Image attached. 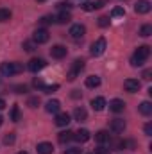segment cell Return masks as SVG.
Returning <instances> with one entry per match:
<instances>
[{"instance_id": "1", "label": "cell", "mask_w": 152, "mask_h": 154, "mask_svg": "<svg viewBox=\"0 0 152 154\" xmlns=\"http://www.w3.org/2000/svg\"><path fill=\"white\" fill-rule=\"evenodd\" d=\"M149 56H150V47H149V45H141V47H138V50L134 52V56H132V59H131V65H132V66H141V65L149 59Z\"/></svg>"}, {"instance_id": "2", "label": "cell", "mask_w": 152, "mask_h": 154, "mask_svg": "<svg viewBox=\"0 0 152 154\" xmlns=\"http://www.w3.org/2000/svg\"><path fill=\"white\" fill-rule=\"evenodd\" d=\"M23 70V66L20 65V63H2L0 65V74L5 77H11L14 75V74H20Z\"/></svg>"}, {"instance_id": "3", "label": "cell", "mask_w": 152, "mask_h": 154, "mask_svg": "<svg viewBox=\"0 0 152 154\" xmlns=\"http://www.w3.org/2000/svg\"><path fill=\"white\" fill-rule=\"evenodd\" d=\"M104 50H106V39L104 38H99L93 45H91V56H95V57L102 56Z\"/></svg>"}, {"instance_id": "4", "label": "cell", "mask_w": 152, "mask_h": 154, "mask_svg": "<svg viewBox=\"0 0 152 154\" xmlns=\"http://www.w3.org/2000/svg\"><path fill=\"white\" fill-rule=\"evenodd\" d=\"M84 34H86V27L84 25H81V23H75V25H72L70 27V38L72 39H82L84 38Z\"/></svg>"}, {"instance_id": "5", "label": "cell", "mask_w": 152, "mask_h": 154, "mask_svg": "<svg viewBox=\"0 0 152 154\" xmlns=\"http://www.w3.org/2000/svg\"><path fill=\"white\" fill-rule=\"evenodd\" d=\"M84 68V61L82 59H75L74 61V66H72V70L68 72V81H75L77 75L81 74V70Z\"/></svg>"}, {"instance_id": "6", "label": "cell", "mask_w": 152, "mask_h": 154, "mask_svg": "<svg viewBox=\"0 0 152 154\" xmlns=\"http://www.w3.org/2000/svg\"><path fill=\"white\" fill-rule=\"evenodd\" d=\"M48 38H50V34H48L47 29H36V31H34V36H32V41L38 43V45H41V43H47Z\"/></svg>"}, {"instance_id": "7", "label": "cell", "mask_w": 152, "mask_h": 154, "mask_svg": "<svg viewBox=\"0 0 152 154\" xmlns=\"http://www.w3.org/2000/svg\"><path fill=\"white\" fill-rule=\"evenodd\" d=\"M66 47H63V45H54L52 48H50V56L54 57V59H63L65 56H66Z\"/></svg>"}, {"instance_id": "8", "label": "cell", "mask_w": 152, "mask_h": 154, "mask_svg": "<svg viewBox=\"0 0 152 154\" xmlns=\"http://www.w3.org/2000/svg\"><path fill=\"white\" fill-rule=\"evenodd\" d=\"M134 11H136L138 14H147V13L150 11V2H149V0H138L136 5H134Z\"/></svg>"}, {"instance_id": "9", "label": "cell", "mask_w": 152, "mask_h": 154, "mask_svg": "<svg viewBox=\"0 0 152 154\" xmlns=\"http://www.w3.org/2000/svg\"><path fill=\"white\" fill-rule=\"evenodd\" d=\"M123 88H125L129 93H136V91L140 90V81H136V79H125V81H123Z\"/></svg>"}, {"instance_id": "10", "label": "cell", "mask_w": 152, "mask_h": 154, "mask_svg": "<svg viewBox=\"0 0 152 154\" xmlns=\"http://www.w3.org/2000/svg\"><path fill=\"white\" fill-rule=\"evenodd\" d=\"M45 59H41V57H34V59H31L29 61V70L31 72H39L41 68H45Z\"/></svg>"}, {"instance_id": "11", "label": "cell", "mask_w": 152, "mask_h": 154, "mask_svg": "<svg viewBox=\"0 0 152 154\" xmlns=\"http://www.w3.org/2000/svg\"><path fill=\"white\" fill-rule=\"evenodd\" d=\"M125 127H127V124H125L123 118H114L111 122V131H114V133H123Z\"/></svg>"}, {"instance_id": "12", "label": "cell", "mask_w": 152, "mask_h": 154, "mask_svg": "<svg viewBox=\"0 0 152 154\" xmlns=\"http://www.w3.org/2000/svg\"><path fill=\"white\" fill-rule=\"evenodd\" d=\"M123 108H125V102L120 100V99H113V100L109 102V109H111L113 113H120V111H123Z\"/></svg>"}, {"instance_id": "13", "label": "cell", "mask_w": 152, "mask_h": 154, "mask_svg": "<svg viewBox=\"0 0 152 154\" xmlns=\"http://www.w3.org/2000/svg\"><path fill=\"white\" fill-rule=\"evenodd\" d=\"M74 140L81 142V143L88 142V140H90V131H88V129H79L77 133H74Z\"/></svg>"}, {"instance_id": "14", "label": "cell", "mask_w": 152, "mask_h": 154, "mask_svg": "<svg viewBox=\"0 0 152 154\" xmlns=\"http://www.w3.org/2000/svg\"><path fill=\"white\" fill-rule=\"evenodd\" d=\"M45 109H47L48 113H56V115H57V113H59V109H61V102H59V100H56V99H54V100H48V102H47V106H45Z\"/></svg>"}, {"instance_id": "15", "label": "cell", "mask_w": 152, "mask_h": 154, "mask_svg": "<svg viewBox=\"0 0 152 154\" xmlns=\"http://www.w3.org/2000/svg\"><path fill=\"white\" fill-rule=\"evenodd\" d=\"M70 122H72V120H70V115H68V113H57V116H56V124H57L59 127H66Z\"/></svg>"}, {"instance_id": "16", "label": "cell", "mask_w": 152, "mask_h": 154, "mask_svg": "<svg viewBox=\"0 0 152 154\" xmlns=\"http://www.w3.org/2000/svg\"><path fill=\"white\" fill-rule=\"evenodd\" d=\"M57 23H61V25H66L70 20H72V14H70V11H61L59 14H57V18H54Z\"/></svg>"}, {"instance_id": "17", "label": "cell", "mask_w": 152, "mask_h": 154, "mask_svg": "<svg viewBox=\"0 0 152 154\" xmlns=\"http://www.w3.org/2000/svg\"><path fill=\"white\" fill-rule=\"evenodd\" d=\"M91 108H93L95 111H102V109L106 108V99H104V97H95V99L91 100Z\"/></svg>"}, {"instance_id": "18", "label": "cell", "mask_w": 152, "mask_h": 154, "mask_svg": "<svg viewBox=\"0 0 152 154\" xmlns=\"http://www.w3.org/2000/svg\"><path fill=\"white\" fill-rule=\"evenodd\" d=\"M104 2H106V0H97V2H86V4L82 5V9H84V11H95V9H100V7L104 5Z\"/></svg>"}, {"instance_id": "19", "label": "cell", "mask_w": 152, "mask_h": 154, "mask_svg": "<svg viewBox=\"0 0 152 154\" xmlns=\"http://www.w3.org/2000/svg\"><path fill=\"white\" fill-rule=\"evenodd\" d=\"M52 152H54L52 143H48V142H41V143H38V154H52Z\"/></svg>"}, {"instance_id": "20", "label": "cell", "mask_w": 152, "mask_h": 154, "mask_svg": "<svg viewBox=\"0 0 152 154\" xmlns=\"http://www.w3.org/2000/svg\"><path fill=\"white\" fill-rule=\"evenodd\" d=\"M57 140H59V143H68L70 140H74V133L72 131H63V133H59Z\"/></svg>"}, {"instance_id": "21", "label": "cell", "mask_w": 152, "mask_h": 154, "mask_svg": "<svg viewBox=\"0 0 152 154\" xmlns=\"http://www.w3.org/2000/svg\"><path fill=\"white\" fill-rule=\"evenodd\" d=\"M95 140H97L99 143H106V142H111V136H109L108 131H99V133L95 134Z\"/></svg>"}, {"instance_id": "22", "label": "cell", "mask_w": 152, "mask_h": 154, "mask_svg": "<svg viewBox=\"0 0 152 154\" xmlns=\"http://www.w3.org/2000/svg\"><path fill=\"white\" fill-rule=\"evenodd\" d=\"M138 109H140V113H141V115H150L152 113V104L150 102H149V100H145V102H141V104H140V106H138Z\"/></svg>"}, {"instance_id": "23", "label": "cell", "mask_w": 152, "mask_h": 154, "mask_svg": "<svg viewBox=\"0 0 152 154\" xmlns=\"http://www.w3.org/2000/svg\"><path fill=\"white\" fill-rule=\"evenodd\" d=\"M74 116H75V120H79V122H84V120L88 118V111H86L84 108H75Z\"/></svg>"}, {"instance_id": "24", "label": "cell", "mask_w": 152, "mask_h": 154, "mask_svg": "<svg viewBox=\"0 0 152 154\" xmlns=\"http://www.w3.org/2000/svg\"><path fill=\"white\" fill-rule=\"evenodd\" d=\"M86 86H88V88H97V86H100V77L99 75H90L86 79Z\"/></svg>"}, {"instance_id": "25", "label": "cell", "mask_w": 152, "mask_h": 154, "mask_svg": "<svg viewBox=\"0 0 152 154\" xmlns=\"http://www.w3.org/2000/svg\"><path fill=\"white\" fill-rule=\"evenodd\" d=\"M11 20V11L9 9H0V23L9 22Z\"/></svg>"}, {"instance_id": "26", "label": "cell", "mask_w": 152, "mask_h": 154, "mask_svg": "<svg viewBox=\"0 0 152 154\" xmlns=\"http://www.w3.org/2000/svg\"><path fill=\"white\" fill-rule=\"evenodd\" d=\"M152 34V25H143L141 29H140V36H143V38H149Z\"/></svg>"}, {"instance_id": "27", "label": "cell", "mask_w": 152, "mask_h": 154, "mask_svg": "<svg viewBox=\"0 0 152 154\" xmlns=\"http://www.w3.org/2000/svg\"><path fill=\"white\" fill-rule=\"evenodd\" d=\"M11 120H13V122H18V120H20V108H18V106H13V111H11Z\"/></svg>"}, {"instance_id": "28", "label": "cell", "mask_w": 152, "mask_h": 154, "mask_svg": "<svg viewBox=\"0 0 152 154\" xmlns=\"http://www.w3.org/2000/svg\"><path fill=\"white\" fill-rule=\"evenodd\" d=\"M27 106H29V108H32V109H34V108H38V106H39V99H38V97H29Z\"/></svg>"}, {"instance_id": "29", "label": "cell", "mask_w": 152, "mask_h": 154, "mask_svg": "<svg viewBox=\"0 0 152 154\" xmlns=\"http://www.w3.org/2000/svg\"><path fill=\"white\" fill-rule=\"evenodd\" d=\"M123 14H125V9L123 7H114L113 11H111V16H114V18L116 16H123Z\"/></svg>"}, {"instance_id": "30", "label": "cell", "mask_w": 152, "mask_h": 154, "mask_svg": "<svg viewBox=\"0 0 152 154\" xmlns=\"http://www.w3.org/2000/svg\"><path fill=\"white\" fill-rule=\"evenodd\" d=\"M4 143H5V145H11V143H14V133H9V134H5V136H4Z\"/></svg>"}, {"instance_id": "31", "label": "cell", "mask_w": 152, "mask_h": 154, "mask_svg": "<svg viewBox=\"0 0 152 154\" xmlns=\"http://www.w3.org/2000/svg\"><path fill=\"white\" fill-rule=\"evenodd\" d=\"M57 7H59L61 11H70V9H72V4H70V2H59Z\"/></svg>"}, {"instance_id": "32", "label": "cell", "mask_w": 152, "mask_h": 154, "mask_svg": "<svg viewBox=\"0 0 152 154\" xmlns=\"http://www.w3.org/2000/svg\"><path fill=\"white\" fill-rule=\"evenodd\" d=\"M109 25V18L108 16H100L99 18V27H108Z\"/></svg>"}, {"instance_id": "33", "label": "cell", "mask_w": 152, "mask_h": 154, "mask_svg": "<svg viewBox=\"0 0 152 154\" xmlns=\"http://www.w3.org/2000/svg\"><path fill=\"white\" fill-rule=\"evenodd\" d=\"M56 90H59V84H52V86H43V91H45V93H52V91H56Z\"/></svg>"}, {"instance_id": "34", "label": "cell", "mask_w": 152, "mask_h": 154, "mask_svg": "<svg viewBox=\"0 0 152 154\" xmlns=\"http://www.w3.org/2000/svg\"><path fill=\"white\" fill-rule=\"evenodd\" d=\"M95 154H111V151H109L108 147L100 145V147H97V149H95Z\"/></svg>"}, {"instance_id": "35", "label": "cell", "mask_w": 152, "mask_h": 154, "mask_svg": "<svg viewBox=\"0 0 152 154\" xmlns=\"http://www.w3.org/2000/svg\"><path fill=\"white\" fill-rule=\"evenodd\" d=\"M22 47H23L27 52H32V50H34V43H32V41H23V45H22Z\"/></svg>"}, {"instance_id": "36", "label": "cell", "mask_w": 152, "mask_h": 154, "mask_svg": "<svg viewBox=\"0 0 152 154\" xmlns=\"http://www.w3.org/2000/svg\"><path fill=\"white\" fill-rule=\"evenodd\" d=\"M52 22H56L54 16H43V18H41V23H43V25H48V23H52Z\"/></svg>"}, {"instance_id": "37", "label": "cell", "mask_w": 152, "mask_h": 154, "mask_svg": "<svg viewBox=\"0 0 152 154\" xmlns=\"http://www.w3.org/2000/svg\"><path fill=\"white\" fill-rule=\"evenodd\" d=\"M13 90H14L16 93H25V91H27V86H22V84H18V86H13Z\"/></svg>"}, {"instance_id": "38", "label": "cell", "mask_w": 152, "mask_h": 154, "mask_svg": "<svg viewBox=\"0 0 152 154\" xmlns=\"http://www.w3.org/2000/svg\"><path fill=\"white\" fill-rule=\"evenodd\" d=\"M65 154H81V149L79 147H70V149H66Z\"/></svg>"}, {"instance_id": "39", "label": "cell", "mask_w": 152, "mask_h": 154, "mask_svg": "<svg viewBox=\"0 0 152 154\" xmlns=\"http://www.w3.org/2000/svg\"><path fill=\"white\" fill-rule=\"evenodd\" d=\"M145 134L147 136H152V124H147L145 125Z\"/></svg>"}, {"instance_id": "40", "label": "cell", "mask_w": 152, "mask_h": 154, "mask_svg": "<svg viewBox=\"0 0 152 154\" xmlns=\"http://www.w3.org/2000/svg\"><path fill=\"white\" fill-rule=\"evenodd\" d=\"M34 86L43 90V86H45V84H43V81H41V79H34Z\"/></svg>"}, {"instance_id": "41", "label": "cell", "mask_w": 152, "mask_h": 154, "mask_svg": "<svg viewBox=\"0 0 152 154\" xmlns=\"http://www.w3.org/2000/svg\"><path fill=\"white\" fill-rule=\"evenodd\" d=\"M150 75H152V70H145V72H143V79H145V81H149Z\"/></svg>"}, {"instance_id": "42", "label": "cell", "mask_w": 152, "mask_h": 154, "mask_svg": "<svg viewBox=\"0 0 152 154\" xmlns=\"http://www.w3.org/2000/svg\"><path fill=\"white\" fill-rule=\"evenodd\" d=\"M5 108V100L4 99H0V109H4Z\"/></svg>"}, {"instance_id": "43", "label": "cell", "mask_w": 152, "mask_h": 154, "mask_svg": "<svg viewBox=\"0 0 152 154\" xmlns=\"http://www.w3.org/2000/svg\"><path fill=\"white\" fill-rule=\"evenodd\" d=\"M72 97H75V99H77V97H81V93H79L77 90H74V93H72Z\"/></svg>"}, {"instance_id": "44", "label": "cell", "mask_w": 152, "mask_h": 154, "mask_svg": "<svg viewBox=\"0 0 152 154\" xmlns=\"http://www.w3.org/2000/svg\"><path fill=\"white\" fill-rule=\"evenodd\" d=\"M16 154H29V152H25V151H22V152H16Z\"/></svg>"}, {"instance_id": "45", "label": "cell", "mask_w": 152, "mask_h": 154, "mask_svg": "<svg viewBox=\"0 0 152 154\" xmlns=\"http://www.w3.org/2000/svg\"><path fill=\"white\" fill-rule=\"evenodd\" d=\"M2 120H4V118H2V116H0V125H2Z\"/></svg>"}, {"instance_id": "46", "label": "cell", "mask_w": 152, "mask_h": 154, "mask_svg": "<svg viewBox=\"0 0 152 154\" xmlns=\"http://www.w3.org/2000/svg\"><path fill=\"white\" fill-rule=\"evenodd\" d=\"M36 2H45V0H36Z\"/></svg>"}]
</instances>
